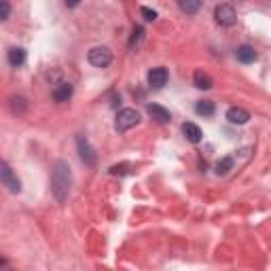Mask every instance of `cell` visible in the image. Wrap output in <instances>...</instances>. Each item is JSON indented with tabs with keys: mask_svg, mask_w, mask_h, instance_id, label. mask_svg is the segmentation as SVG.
Masks as SVG:
<instances>
[{
	"mask_svg": "<svg viewBox=\"0 0 271 271\" xmlns=\"http://www.w3.org/2000/svg\"><path fill=\"white\" fill-rule=\"evenodd\" d=\"M70 187H72V167L68 161H57L53 165V172H51V193L59 203H64L68 199Z\"/></svg>",
	"mask_w": 271,
	"mask_h": 271,
	"instance_id": "obj_1",
	"label": "cell"
},
{
	"mask_svg": "<svg viewBox=\"0 0 271 271\" xmlns=\"http://www.w3.org/2000/svg\"><path fill=\"white\" fill-rule=\"evenodd\" d=\"M138 123H140V112L134 108H123L117 114L114 127H117V132H127V130H132V127H136Z\"/></svg>",
	"mask_w": 271,
	"mask_h": 271,
	"instance_id": "obj_2",
	"label": "cell"
},
{
	"mask_svg": "<svg viewBox=\"0 0 271 271\" xmlns=\"http://www.w3.org/2000/svg\"><path fill=\"white\" fill-rule=\"evenodd\" d=\"M214 19L218 25H223V28H231V25L237 23V13L231 5H218L214 9Z\"/></svg>",
	"mask_w": 271,
	"mask_h": 271,
	"instance_id": "obj_3",
	"label": "cell"
},
{
	"mask_svg": "<svg viewBox=\"0 0 271 271\" xmlns=\"http://www.w3.org/2000/svg\"><path fill=\"white\" fill-rule=\"evenodd\" d=\"M87 59H89V64H92V66H96V68H108L110 62H112V53H110L108 47H94L92 51H89Z\"/></svg>",
	"mask_w": 271,
	"mask_h": 271,
	"instance_id": "obj_4",
	"label": "cell"
},
{
	"mask_svg": "<svg viewBox=\"0 0 271 271\" xmlns=\"http://www.w3.org/2000/svg\"><path fill=\"white\" fill-rule=\"evenodd\" d=\"M0 180H3V185H5L11 193H19V191H21L19 178L15 176V172L11 170V165L5 163V161H0Z\"/></svg>",
	"mask_w": 271,
	"mask_h": 271,
	"instance_id": "obj_5",
	"label": "cell"
},
{
	"mask_svg": "<svg viewBox=\"0 0 271 271\" xmlns=\"http://www.w3.org/2000/svg\"><path fill=\"white\" fill-rule=\"evenodd\" d=\"M76 146H79V155H81V159L85 161V165L94 167V165L98 163V155H96L94 146L89 144V140H87V138H83V136L76 138Z\"/></svg>",
	"mask_w": 271,
	"mask_h": 271,
	"instance_id": "obj_6",
	"label": "cell"
},
{
	"mask_svg": "<svg viewBox=\"0 0 271 271\" xmlns=\"http://www.w3.org/2000/svg\"><path fill=\"white\" fill-rule=\"evenodd\" d=\"M167 79H170V74H167V68H163V66L150 68V72H148V85H150L153 89H161V87H165Z\"/></svg>",
	"mask_w": 271,
	"mask_h": 271,
	"instance_id": "obj_7",
	"label": "cell"
},
{
	"mask_svg": "<svg viewBox=\"0 0 271 271\" xmlns=\"http://www.w3.org/2000/svg\"><path fill=\"white\" fill-rule=\"evenodd\" d=\"M227 119H229V123H233V125H246L250 121V112L246 108L233 106V108L227 110Z\"/></svg>",
	"mask_w": 271,
	"mask_h": 271,
	"instance_id": "obj_8",
	"label": "cell"
},
{
	"mask_svg": "<svg viewBox=\"0 0 271 271\" xmlns=\"http://www.w3.org/2000/svg\"><path fill=\"white\" fill-rule=\"evenodd\" d=\"M146 110H148V114L150 117L157 121V123H170L172 121V114H170V110L167 108H163V106H159V104H148L146 106Z\"/></svg>",
	"mask_w": 271,
	"mask_h": 271,
	"instance_id": "obj_9",
	"label": "cell"
},
{
	"mask_svg": "<svg viewBox=\"0 0 271 271\" xmlns=\"http://www.w3.org/2000/svg\"><path fill=\"white\" fill-rule=\"evenodd\" d=\"M235 57H237V62H242V64H254L256 59H259V53L254 51V47L244 45V47H239V49L235 51Z\"/></svg>",
	"mask_w": 271,
	"mask_h": 271,
	"instance_id": "obj_10",
	"label": "cell"
},
{
	"mask_svg": "<svg viewBox=\"0 0 271 271\" xmlns=\"http://www.w3.org/2000/svg\"><path fill=\"white\" fill-rule=\"evenodd\" d=\"M183 134L189 142H193V144H197V142H201V138H203L201 130L195 123H183Z\"/></svg>",
	"mask_w": 271,
	"mask_h": 271,
	"instance_id": "obj_11",
	"label": "cell"
},
{
	"mask_svg": "<svg viewBox=\"0 0 271 271\" xmlns=\"http://www.w3.org/2000/svg\"><path fill=\"white\" fill-rule=\"evenodd\" d=\"M72 85L70 83H59L57 87H55V92H53V100L55 102H68L70 98H72Z\"/></svg>",
	"mask_w": 271,
	"mask_h": 271,
	"instance_id": "obj_12",
	"label": "cell"
},
{
	"mask_svg": "<svg viewBox=\"0 0 271 271\" xmlns=\"http://www.w3.org/2000/svg\"><path fill=\"white\" fill-rule=\"evenodd\" d=\"M7 59H9L11 66H21V64L25 62V51L21 47H11L7 51Z\"/></svg>",
	"mask_w": 271,
	"mask_h": 271,
	"instance_id": "obj_13",
	"label": "cell"
},
{
	"mask_svg": "<svg viewBox=\"0 0 271 271\" xmlns=\"http://www.w3.org/2000/svg\"><path fill=\"white\" fill-rule=\"evenodd\" d=\"M195 112L199 114V117H212V114L216 112V106L212 100H199L195 104Z\"/></svg>",
	"mask_w": 271,
	"mask_h": 271,
	"instance_id": "obj_14",
	"label": "cell"
},
{
	"mask_svg": "<svg viewBox=\"0 0 271 271\" xmlns=\"http://www.w3.org/2000/svg\"><path fill=\"white\" fill-rule=\"evenodd\" d=\"M203 0H178V7L183 13H187V15H195V13L201 9Z\"/></svg>",
	"mask_w": 271,
	"mask_h": 271,
	"instance_id": "obj_15",
	"label": "cell"
},
{
	"mask_svg": "<svg viewBox=\"0 0 271 271\" xmlns=\"http://www.w3.org/2000/svg\"><path fill=\"white\" fill-rule=\"evenodd\" d=\"M193 83H195L197 89H212V85H214L212 76L205 74V72H201V70H197L195 74H193Z\"/></svg>",
	"mask_w": 271,
	"mask_h": 271,
	"instance_id": "obj_16",
	"label": "cell"
},
{
	"mask_svg": "<svg viewBox=\"0 0 271 271\" xmlns=\"http://www.w3.org/2000/svg\"><path fill=\"white\" fill-rule=\"evenodd\" d=\"M231 170H233V157H223L216 163V174L218 176H227Z\"/></svg>",
	"mask_w": 271,
	"mask_h": 271,
	"instance_id": "obj_17",
	"label": "cell"
},
{
	"mask_svg": "<svg viewBox=\"0 0 271 271\" xmlns=\"http://www.w3.org/2000/svg\"><path fill=\"white\" fill-rule=\"evenodd\" d=\"M142 38H144V28H142V25H138V28H134V32H132L130 49H136V47L142 43Z\"/></svg>",
	"mask_w": 271,
	"mask_h": 271,
	"instance_id": "obj_18",
	"label": "cell"
},
{
	"mask_svg": "<svg viewBox=\"0 0 271 271\" xmlns=\"http://www.w3.org/2000/svg\"><path fill=\"white\" fill-rule=\"evenodd\" d=\"M130 170H132L130 163H119V165H112L108 170V174H112V176H125V174H130Z\"/></svg>",
	"mask_w": 271,
	"mask_h": 271,
	"instance_id": "obj_19",
	"label": "cell"
},
{
	"mask_svg": "<svg viewBox=\"0 0 271 271\" xmlns=\"http://www.w3.org/2000/svg\"><path fill=\"white\" fill-rule=\"evenodd\" d=\"M11 15V5L7 0H0V21H7Z\"/></svg>",
	"mask_w": 271,
	"mask_h": 271,
	"instance_id": "obj_20",
	"label": "cell"
},
{
	"mask_svg": "<svg viewBox=\"0 0 271 271\" xmlns=\"http://www.w3.org/2000/svg\"><path fill=\"white\" fill-rule=\"evenodd\" d=\"M140 15L144 17L146 21H155V19H157V11H153V9H148V7H142V9H140Z\"/></svg>",
	"mask_w": 271,
	"mask_h": 271,
	"instance_id": "obj_21",
	"label": "cell"
},
{
	"mask_svg": "<svg viewBox=\"0 0 271 271\" xmlns=\"http://www.w3.org/2000/svg\"><path fill=\"white\" fill-rule=\"evenodd\" d=\"M64 3H66L68 9H74V7H79V5H81V0H64Z\"/></svg>",
	"mask_w": 271,
	"mask_h": 271,
	"instance_id": "obj_22",
	"label": "cell"
},
{
	"mask_svg": "<svg viewBox=\"0 0 271 271\" xmlns=\"http://www.w3.org/2000/svg\"><path fill=\"white\" fill-rule=\"evenodd\" d=\"M3 263H5V261H3V259H0V265H3Z\"/></svg>",
	"mask_w": 271,
	"mask_h": 271,
	"instance_id": "obj_23",
	"label": "cell"
}]
</instances>
